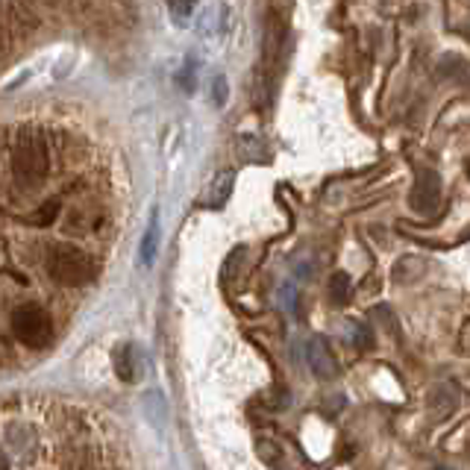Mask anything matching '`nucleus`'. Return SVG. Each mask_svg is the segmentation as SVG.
<instances>
[{
    "label": "nucleus",
    "mask_w": 470,
    "mask_h": 470,
    "mask_svg": "<svg viewBox=\"0 0 470 470\" xmlns=\"http://www.w3.org/2000/svg\"><path fill=\"white\" fill-rule=\"evenodd\" d=\"M441 470H444V467H441Z\"/></svg>",
    "instance_id": "17"
},
{
    "label": "nucleus",
    "mask_w": 470,
    "mask_h": 470,
    "mask_svg": "<svg viewBox=\"0 0 470 470\" xmlns=\"http://www.w3.org/2000/svg\"><path fill=\"white\" fill-rule=\"evenodd\" d=\"M168 9H171V15H174V21L182 27L186 24V18L191 15V9H195L197 0H165Z\"/></svg>",
    "instance_id": "11"
},
{
    "label": "nucleus",
    "mask_w": 470,
    "mask_h": 470,
    "mask_svg": "<svg viewBox=\"0 0 470 470\" xmlns=\"http://www.w3.org/2000/svg\"><path fill=\"white\" fill-rule=\"evenodd\" d=\"M9 165H12V177L21 186H38L47 174H51V150L42 132H21L12 141L9 150Z\"/></svg>",
    "instance_id": "2"
},
{
    "label": "nucleus",
    "mask_w": 470,
    "mask_h": 470,
    "mask_svg": "<svg viewBox=\"0 0 470 470\" xmlns=\"http://www.w3.org/2000/svg\"><path fill=\"white\" fill-rule=\"evenodd\" d=\"M233 188H235V171H220V174L212 179V186L206 188L203 206L206 209H224L229 195H233Z\"/></svg>",
    "instance_id": "5"
},
{
    "label": "nucleus",
    "mask_w": 470,
    "mask_h": 470,
    "mask_svg": "<svg viewBox=\"0 0 470 470\" xmlns=\"http://www.w3.org/2000/svg\"><path fill=\"white\" fill-rule=\"evenodd\" d=\"M353 341H356L359 347H368V344H370L368 330H364V326H356V330H353Z\"/></svg>",
    "instance_id": "13"
},
{
    "label": "nucleus",
    "mask_w": 470,
    "mask_h": 470,
    "mask_svg": "<svg viewBox=\"0 0 470 470\" xmlns=\"http://www.w3.org/2000/svg\"><path fill=\"white\" fill-rule=\"evenodd\" d=\"M9 326H12L15 339L21 341L24 347H30V350H44L47 344L53 341L51 315H47L42 306H36V303L18 306V309L12 312V318H9Z\"/></svg>",
    "instance_id": "3"
},
{
    "label": "nucleus",
    "mask_w": 470,
    "mask_h": 470,
    "mask_svg": "<svg viewBox=\"0 0 470 470\" xmlns=\"http://www.w3.org/2000/svg\"><path fill=\"white\" fill-rule=\"evenodd\" d=\"M218 103H224V98H227V80H224V76H218Z\"/></svg>",
    "instance_id": "14"
},
{
    "label": "nucleus",
    "mask_w": 470,
    "mask_h": 470,
    "mask_svg": "<svg viewBox=\"0 0 470 470\" xmlns=\"http://www.w3.org/2000/svg\"><path fill=\"white\" fill-rule=\"evenodd\" d=\"M156 244H159V215L153 212L150 215V224L145 229V238H141V265H153V259H156Z\"/></svg>",
    "instance_id": "7"
},
{
    "label": "nucleus",
    "mask_w": 470,
    "mask_h": 470,
    "mask_svg": "<svg viewBox=\"0 0 470 470\" xmlns=\"http://www.w3.org/2000/svg\"><path fill=\"white\" fill-rule=\"evenodd\" d=\"M306 356H309V368L315 370V377H318V379H332L335 370H339V368H335L332 353H330V344H326L323 339H312Z\"/></svg>",
    "instance_id": "4"
},
{
    "label": "nucleus",
    "mask_w": 470,
    "mask_h": 470,
    "mask_svg": "<svg viewBox=\"0 0 470 470\" xmlns=\"http://www.w3.org/2000/svg\"><path fill=\"white\" fill-rule=\"evenodd\" d=\"M285 303H289V309H294V289H291V285L285 289Z\"/></svg>",
    "instance_id": "15"
},
{
    "label": "nucleus",
    "mask_w": 470,
    "mask_h": 470,
    "mask_svg": "<svg viewBox=\"0 0 470 470\" xmlns=\"http://www.w3.org/2000/svg\"><path fill=\"white\" fill-rule=\"evenodd\" d=\"M259 456L265 458L267 465H280L283 462V450L274 444V441H259Z\"/></svg>",
    "instance_id": "12"
},
{
    "label": "nucleus",
    "mask_w": 470,
    "mask_h": 470,
    "mask_svg": "<svg viewBox=\"0 0 470 470\" xmlns=\"http://www.w3.org/2000/svg\"><path fill=\"white\" fill-rule=\"evenodd\" d=\"M115 370H118V377L123 382L136 379V368H132V347H130V344H123V347L115 353Z\"/></svg>",
    "instance_id": "9"
},
{
    "label": "nucleus",
    "mask_w": 470,
    "mask_h": 470,
    "mask_svg": "<svg viewBox=\"0 0 470 470\" xmlns=\"http://www.w3.org/2000/svg\"><path fill=\"white\" fill-rule=\"evenodd\" d=\"M44 271L53 283L65 285V289H83V285H92L98 280V262L68 242H56L47 247Z\"/></svg>",
    "instance_id": "1"
},
{
    "label": "nucleus",
    "mask_w": 470,
    "mask_h": 470,
    "mask_svg": "<svg viewBox=\"0 0 470 470\" xmlns=\"http://www.w3.org/2000/svg\"><path fill=\"white\" fill-rule=\"evenodd\" d=\"M462 347H465V350H470V323L465 326V335H462Z\"/></svg>",
    "instance_id": "16"
},
{
    "label": "nucleus",
    "mask_w": 470,
    "mask_h": 470,
    "mask_svg": "<svg viewBox=\"0 0 470 470\" xmlns=\"http://www.w3.org/2000/svg\"><path fill=\"white\" fill-rule=\"evenodd\" d=\"M438 195H441V186H438V174L435 171H424L420 174V182L415 186V195H411V203L415 209H435L438 206Z\"/></svg>",
    "instance_id": "6"
},
{
    "label": "nucleus",
    "mask_w": 470,
    "mask_h": 470,
    "mask_svg": "<svg viewBox=\"0 0 470 470\" xmlns=\"http://www.w3.org/2000/svg\"><path fill=\"white\" fill-rule=\"evenodd\" d=\"M60 212H62V203H60V200H44V203L38 206V212L30 215L27 220H30V224H36V227H51L53 220L60 218Z\"/></svg>",
    "instance_id": "8"
},
{
    "label": "nucleus",
    "mask_w": 470,
    "mask_h": 470,
    "mask_svg": "<svg viewBox=\"0 0 470 470\" xmlns=\"http://www.w3.org/2000/svg\"><path fill=\"white\" fill-rule=\"evenodd\" d=\"M330 297H332V303H339V306L347 303V297H350V276L347 274H335L332 276Z\"/></svg>",
    "instance_id": "10"
}]
</instances>
